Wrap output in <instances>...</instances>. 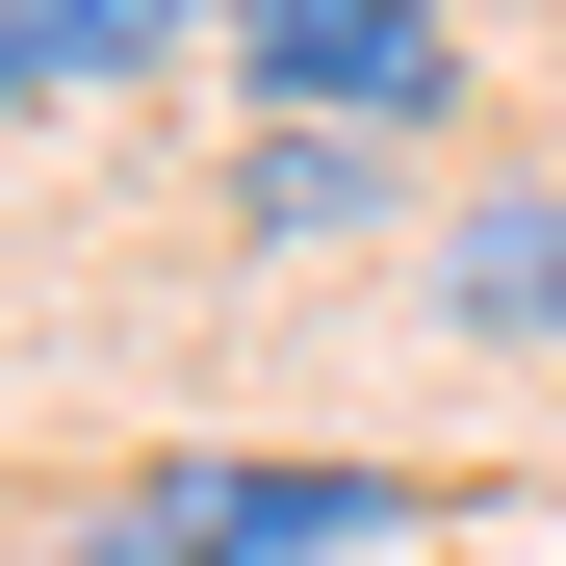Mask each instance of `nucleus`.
I'll return each instance as SVG.
<instances>
[{
    "mask_svg": "<svg viewBox=\"0 0 566 566\" xmlns=\"http://www.w3.org/2000/svg\"><path fill=\"white\" fill-rule=\"evenodd\" d=\"M360 180H387L360 129H258V232H360Z\"/></svg>",
    "mask_w": 566,
    "mask_h": 566,
    "instance_id": "nucleus-5",
    "label": "nucleus"
},
{
    "mask_svg": "<svg viewBox=\"0 0 566 566\" xmlns=\"http://www.w3.org/2000/svg\"><path fill=\"white\" fill-rule=\"evenodd\" d=\"M232 52H258L283 129H438L463 104V27L438 0H232Z\"/></svg>",
    "mask_w": 566,
    "mask_h": 566,
    "instance_id": "nucleus-1",
    "label": "nucleus"
},
{
    "mask_svg": "<svg viewBox=\"0 0 566 566\" xmlns=\"http://www.w3.org/2000/svg\"><path fill=\"white\" fill-rule=\"evenodd\" d=\"M207 0H0V104H104L129 52H180Z\"/></svg>",
    "mask_w": 566,
    "mask_h": 566,
    "instance_id": "nucleus-4",
    "label": "nucleus"
},
{
    "mask_svg": "<svg viewBox=\"0 0 566 566\" xmlns=\"http://www.w3.org/2000/svg\"><path fill=\"white\" fill-rule=\"evenodd\" d=\"M438 310H463V335H566V180H515V207L438 232Z\"/></svg>",
    "mask_w": 566,
    "mask_h": 566,
    "instance_id": "nucleus-3",
    "label": "nucleus"
},
{
    "mask_svg": "<svg viewBox=\"0 0 566 566\" xmlns=\"http://www.w3.org/2000/svg\"><path fill=\"white\" fill-rule=\"evenodd\" d=\"M129 515H155V541H207V566H335V541H387L412 490H387V463H155Z\"/></svg>",
    "mask_w": 566,
    "mask_h": 566,
    "instance_id": "nucleus-2",
    "label": "nucleus"
},
{
    "mask_svg": "<svg viewBox=\"0 0 566 566\" xmlns=\"http://www.w3.org/2000/svg\"><path fill=\"white\" fill-rule=\"evenodd\" d=\"M52 566H207V541H155V515H77V541H52Z\"/></svg>",
    "mask_w": 566,
    "mask_h": 566,
    "instance_id": "nucleus-6",
    "label": "nucleus"
}]
</instances>
